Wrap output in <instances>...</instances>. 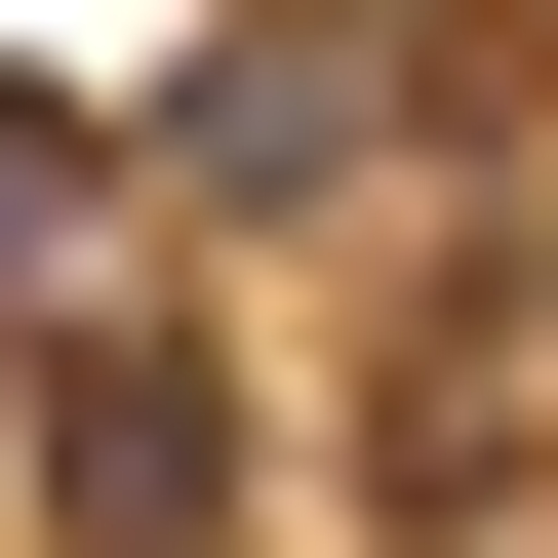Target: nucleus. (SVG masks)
Masks as SVG:
<instances>
[{"label": "nucleus", "instance_id": "f257e3e1", "mask_svg": "<svg viewBox=\"0 0 558 558\" xmlns=\"http://www.w3.org/2000/svg\"><path fill=\"white\" fill-rule=\"evenodd\" d=\"M40 558H240V360H199L160 279L40 319Z\"/></svg>", "mask_w": 558, "mask_h": 558}]
</instances>
